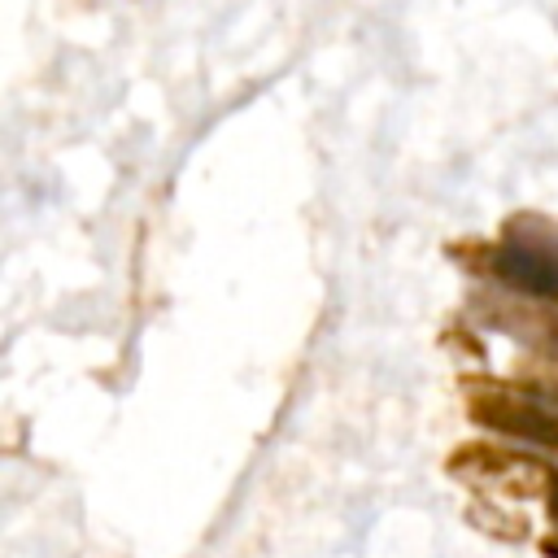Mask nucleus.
<instances>
[{"instance_id":"1","label":"nucleus","mask_w":558,"mask_h":558,"mask_svg":"<svg viewBox=\"0 0 558 558\" xmlns=\"http://www.w3.org/2000/svg\"><path fill=\"white\" fill-rule=\"evenodd\" d=\"M466 270L497 288L558 310V222L545 214H510L497 240H462L449 248Z\"/></svg>"},{"instance_id":"3","label":"nucleus","mask_w":558,"mask_h":558,"mask_svg":"<svg viewBox=\"0 0 558 558\" xmlns=\"http://www.w3.org/2000/svg\"><path fill=\"white\" fill-rule=\"evenodd\" d=\"M449 475L480 488V493H506V497H549L558 471H549V462L506 449V445H488V440H466L449 453Z\"/></svg>"},{"instance_id":"2","label":"nucleus","mask_w":558,"mask_h":558,"mask_svg":"<svg viewBox=\"0 0 558 558\" xmlns=\"http://www.w3.org/2000/svg\"><path fill=\"white\" fill-rule=\"evenodd\" d=\"M462 388H466V418L475 427L558 453V405L541 401L536 392L519 388L514 379L466 375Z\"/></svg>"},{"instance_id":"5","label":"nucleus","mask_w":558,"mask_h":558,"mask_svg":"<svg viewBox=\"0 0 558 558\" xmlns=\"http://www.w3.org/2000/svg\"><path fill=\"white\" fill-rule=\"evenodd\" d=\"M514 384L527 388V392H536L541 401L558 405V357H527V362H519Z\"/></svg>"},{"instance_id":"4","label":"nucleus","mask_w":558,"mask_h":558,"mask_svg":"<svg viewBox=\"0 0 558 558\" xmlns=\"http://www.w3.org/2000/svg\"><path fill=\"white\" fill-rule=\"evenodd\" d=\"M471 310L480 314L484 327L506 331L510 340H523L532 357H558V310L554 305L488 283L471 296Z\"/></svg>"},{"instance_id":"6","label":"nucleus","mask_w":558,"mask_h":558,"mask_svg":"<svg viewBox=\"0 0 558 558\" xmlns=\"http://www.w3.org/2000/svg\"><path fill=\"white\" fill-rule=\"evenodd\" d=\"M549 532H545V541H541V554L545 558H558V480H554V488H549Z\"/></svg>"}]
</instances>
